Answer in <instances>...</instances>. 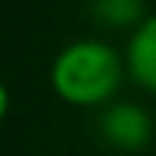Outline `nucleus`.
I'll use <instances>...</instances> for the list:
<instances>
[{
	"label": "nucleus",
	"mask_w": 156,
	"mask_h": 156,
	"mask_svg": "<svg viewBox=\"0 0 156 156\" xmlns=\"http://www.w3.org/2000/svg\"><path fill=\"white\" fill-rule=\"evenodd\" d=\"M124 73V55H119L107 41L81 38L55 55L49 84L52 93L73 107H107L122 87Z\"/></svg>",
	"instance_id": "1"
},
{
	"label": "nucleus",
	"mask_w": 156,
	"mask_h": 156,
	"mask_svg": "<svg viewBox=\"0 0 156 156\" xmlns=\"http://www.w3.org/2000/svg\"><path fill=\"white\" fill-rule=\"evenodd\" d=\"M98 133L110 147L122 153H139L153 139V119L142 104L113 101L98 119Z\"/></svg>",
	"instance_id": "2"
},
{
	"label": "nucleus",
	"mask_w": 156,
	"mask_h": 156,
	"mask_svg": "<svg viewBox=\"0 0 156 156\" xmlns=\"http://www.w3.org/2000/svg\"><path fill=\"white\" fill-rule=\"evenodd\" d=\"M127 75L147 93H156V15H147L130 32L124 46Z\"/></svg>",
	"instance_id": "3"
},
{
	"label": "nucleus",
	"mask_w": 156,
	"mask_h": 156,
	"mask_svg": "<svg viewBox=\"0 0 156 156\" xmlns=\"http://www.w3.org/2000/svg\"><path fill=\"white\" fill-rule=\"evenodd\" d=\"M90 12H93V17L101 26L130 29V32L147 17L145 15V0H93Z\"/></svg>",
	"instance_id": "4"
},
{
	"label": "nucleus",
	"mask_w": 156,
	"mask_h": 156,
	"mask_svg": "<svg viewBox=\"0 0 156 156\" xmlns=\"http://www.w3.org/2000/svg\"><path fill=\"white\" fill-rule=\"evenodd\" d=\"M9 104H12V95H9V90H6V84L0 81V122H3L6 113H9Z\"/></svg>",
	"instance_id": "5"
}]
</instances>
